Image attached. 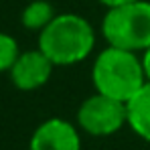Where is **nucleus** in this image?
I'll return each mask as SVG.
<instances>
[{
    "mask_svg": "<svg viewBox=\"0 0 150 150\" xmlns=\"http://www.w3.org/2000/svg\"><path fill=\"white\" fill-rule=\"evenodd\" d=\"M18 55H21L18 41L8 33H0V73H8Z\"/></svg>",
    "mask_w": 150,
    "mask_h": 150,
    "instance_id": "obj_9",
    "label": "nucleus"
},
{
    "mask_svg": "<svg viewBox=\"0 0 150 150\" xmlns=\"http://www.w3.org/2000/svg\"><path fill=\"white\" fill-rule=\"evenodd\" d=\"M96 41V28L85 16L77 12H61L39 33L37 47L55 67H71L93 53Z\"/></svg>",
    "mask_w": 150,
    "mask_h": 150,
    "instance_id": "obj_1",
    "label": "nucleus"
},
{
    "mask_svg": "<svg viewBox=\"0 0 150 150\" xmlns=\"http://www.w3.org/2000/svg\"><path fill=\"white\" fill-rule=\"evenodd\" d=\"M81 130L65 118H49L37 126L28 150H81Z\"/></svg>",
    "mask_w": 150,
    "mask_h": 150,
    "instance_id": "obj_6",
    "label": "nucleus"
},
{
    "mask_svg": "<svg viewBox=\"0 0 150 150\" xmlns=\"http://www.w3.org/2000/svg\"><path fill=\"white\" fill-rule=\"evenodd\" d=\"M100 30L108 45L144 53L150 47V0L108 8Z\"/></svg>",
    "mask_w": 150,
    "mask_h": 150,
    "instance_id": "obj_3",
    "label": "nucleus"
},
{
    "mask_svg": "<svg viewBox=\"0 0 150 150\" xmlns=\"http://www.w3.org/2000/svg\"><path fill=\"white\" fill-rule=\"evenodd\" d=\"M126 112L130 130L150 144V81H146L126 101Z\"/></svg>",
    "mask_w": 150,
    "mask_h": 150,
    "instance_id": "obj_7",
    "label": "nucleus"
},
{
    "mask_svg": "<svg viewBox=\"0 0 150 150\" xmlns=\"http://www.w3.org/2000/svg\"><path fill=\"white\" fill-rule=\"evenodd\" d=\"M91 83L98 93L128 101L146 83L142 57L134 51L108 45L91 65Z\"/></svg>",
    "mask_w": 150,
    "mask_h": 150,
    "instance_id": "obj_2",
    "label": "nucleus"
},
{
    "mask_svg": "<svg viewBox=\"0 0 150 150\" xmlns=\"http://www.w3.org/2000/svg\"><path fill=\"white\" fill-rule=\"evenodd\" d=\"M100 4H103L105 8H116V6H124L130 2H138V0H98Z\"/></svg>",
    "mask_w": 150,
    "mask_h": 150,
    "instance_id": "obj_10",
    "label": "nucleus"
},
{
    "mask_svg": "<svg viewBox=\"0 0 150 150\" xmlns=\"http://www.w3.org/2000/svg\"><path fill=\"white\" fill-rule=\"evenodd\" d=\"M77 128L89 136L103 138L120 132L124 126H128V112L126 101L108 98L103 93H93L79 103L75 114Z\"/></svg>",
    "mask_w": 150,
    "mask_h": 150,
    "instance_id": "obj_4",
    "label": "nucleus"
},
{
    "mask_svg": "<svg viewBox=\"0 0 150 150\" xmlns=\"http://www.w3.org/2000/svg\"><path fill=\"white\" fill-rule=\"evenodd\" d=\"M142 65H144V73H146V81H150V47L142 53Z\"/></svg>",
    "mask_w": 150,
    "mask_h": 150,
    "instance_id": "obj_11",
    "label": "nucleus"
},
{
    "mask_svg": "<svg viewBox=\"0 0 150 150\" xmlns=\"http://www.w3.org/2000/svg\"><path fill=\"white\" fill-rule=\"evenodd\" d=\"M55 14L57 12H55V8L49 0H33L25 6V10L21 14V23L26 30L41 33L55 18Z\"/></svg>",
    "mask_w": 150,
    "mask_h": 150,
    "instance_id": "obj_8",
    "label": "nucleus"
},
{
    "mask_svg": "<svg viewBox=\"0 0 150 150\" xmlns=\"http://www.w3.org/2000/svg\"><path fill=\"white\" fill-rule=\"evenodd\" d=\"M53 69H55L53 61L37 47L30 51H21L18 59L14 61V65L8 73H10V81L16 89L35 91L49 83Z\"/></svg>",
    "mask_w": 150,
    "mask_h": 150,
    "instance_id": "obj_5",
    "label": "nucleus"
}]
</instances>
